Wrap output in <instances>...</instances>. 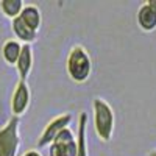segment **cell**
<instances>
[{"label":"cell","mask_w":156,"mask_h":156,"mask_svg":"<svg viewBox=\"0 0 156 156\" xmlns=\"http://www.w3.org/2000/svg\"><path fill=\"white\" fill-rule=\"evenodd\" d=\"M66 70L73 83H86L92 73V59L86 47L76 44L70 48L66 59Z\"/></svg>","instance_id":"obj_1"},{"label":"cell","mask_w":156,"mask_h":156,"mask_svg":"<svg viewBox=\"0 0 156 156\" xmlns=\"http://www.w3.org/2000/svg\"><path fill=\"white\" fill-rule=\"evenodd\" d=\"M92 112H94V129L97 137L101 142H109L114 136V128H115V115L112 106L105 98L94 97Z\"/></svg>","instance_id":"obj_2"},{"label":"cell","mask_w":156,"mask_h":156,"mask_svg":"<svg viewBox=\"0 0 156 156\" xmlns=\"http://www.w3.org/2000/svg\"><path fill=\"white\" fill-rule=\"evenodd\" d=\"M20 144V119L11 115L0 128V156H16Z\"/></svg>","instance_id":"obj_3"},{"label":"cell","mask_w":156,"mask_h":156,"mask_svg":"<svg viewBox=\"0 0 156 156\" xmlns=\"http://www.w3.org/2000/svg\"><path fill=\"white\" fill-rule=\"evenodd\" d=\"M73 120V114L72 112H62L56 117H53L42 129V133L39 134L37 140H36V147L37 148H44V147H48L51 142L55 140V137L58 136V133L61 129L70 126Z\"/></svg>","instance_id":"obj_4"},{"label":"cell","mask_w":156,"mask_h":156,"mask_svg":"<svg viewBox=\"0 0 156 156\" xmlns=\"http://www.w3.org/2000/svg\"><path fill=\"white\" fill-rule=\"evenodd\" d=\"M48 156H76V133L70 126L61 129L48 145Z\"/></svg>","instance_id":"obj_5"},{"label":"cell","mask_w":156,"mask_h":156,"mask_svg":"<svg viewBox=\"0 0 156 156\" xmlns=\"http://www.w3.org/2000/svg\"><path fill=\"white\" fill-rule=\"evenodd\" d=\"M31 105V90L27 81L19 80L14 86V90L11 94V100H9V109L12 117H20L28 111Z\"/></svg>","instance_id":"obj_6"},{"label":"cell","mask_w":156,"mask_h":156,"mask_svg":"<svg viewBox=\"0 0 156 156\" xmlns=\"http://www.w3.org/2000/svg\"><path fill=\"white\" fill-rule=\"evenodd\" d=\"M33 64H34V55H33V47L30 44H22V50H20V55L19 59L16 62V70L19 75V80L22 81H27L28 76L33 70Z\"/></svg>","instance_id":"obj_7"},{"label":"cell","mask_w":156,"mask_h":156,"mask_svg":"<svg viewBox=\"0 0 156 156\" xmlns=\"http://www.w3.org/2000/svg\"><path fill=\"white\" fill-rule=\"evenodd\" d=\"M11 31L20 44H30L31 45L33 42L37 41V33L33 31L20 17H16L11 20Z\"/></svg>","instance_id":"obj_8"},{"label":"cell","mask_w":156,"mask_h":156,"mask_svg":"<svg viewBox=\"0 0 156 156\" xmlns=\"http://www.w3.org/2000/svg\"><path fill=\"white\" fill-rule=\"evenodd\" d=\"M136 20L137 25L142 31L145 33H151L156 30V12L148 6V3H142L137 9V14H136Z\"/></svg>","instance_id":"obj_9"},{"label":"cell","mask_w":156,"mask_h":156,"mask_svg":"<svg viewBox=\"0 0 156 156\" xmlns=\"http://www.w3.org/2000/svg\"><path fill=\"white\" fill-rule=\"evenodd\" d=\"M87 112L78 114L76 126V156H87Z\"/></svg>","instance_id":"obj_10"},{"label":"cell","mask_w":156,"mask_h":156,"mask_svg":"<svg viewBox=\"0 0 156 156\" xmlns=\"http://www.w3.org/2000/svg\"><path fill=\"white\" fill-rule=\"evenodd\" d=\"M19 17L36 33L41 30V27H42V12H41V9H39L36 5H31V3L25 5Z\"/></svg>","instance_id":"obj_11"},{"label":"cell","mask_w":156,"mask_h":156,"mask_svg":"<svg viewBox=\"0 0 156 156\" xmlns=\"http://www.w3.org/2000/svg\"><path fill=\"white\" fill-rule=\"evenodd\" d=\"M22 50V44L17 39H6L2 44V58L8 66H16Z\"/></svg>","instance_id":"obj_12"},{"label":"cell","mask_w":156,"mask_h":156,"mask_svg":"<svg viewBox=\"0 0 156 156\" xmlns=\"http://www.w3.org/2000/svg\"><path fill=\"white\" fill-rule=\"evenodd\" d=\"M25 3L23 0H2L0 2V11L3 12V16L8 19H16L20 16Z\"/></svg>","instance_id":"obj_13"},{"label":"cell","mask_w":156,"mask_h":156,"mask_svg":"<svg viewBox=\"0 0 156 156\" xmlns=\"http://www.w3.org/2000/svg\"><path fill=\"white\" fill-rule=\"evenodd\" d=\"M20 156H42V153L39 151V150H36V148H30L27 151H23Z\"/></svg>","instance_id":"obj_14"},{"label":"cell","mask_w":156,"mask_h":156,"mask_svg":"<svg viewBox=\"0 0 156 156\" xmlns=\"http://www.w3.org/2000/svg\"><path fill=\"white\" fill-rule=\"evenodd\" d=\"M147 3H148V6H150V8H151V9L156 12V0H148Z\"/></svg>","instance_id":"obj_15"},{"label":"cell","mask_w":156,"mask_h":156,"mask_svg":"<svg viewBox=\"0 0 156 156\" xmlns=\"http://www.w3.org/2000/svg\"><path fill=\"white\" fill-rule=\"evenodd\" d=\"M147 156H156V150H153V151H150Z\"/></svg>","instance_id":"obj_16"}]
</instances>
